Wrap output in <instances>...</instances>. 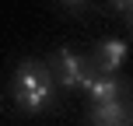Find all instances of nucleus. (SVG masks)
I'll list each match as a JSON object with an SVG mask.
<instances>
[{
    "label": "nucleus",
    "instance_id": "obj_1",
    "mask_svg": "<svg viewBox=\"0 0 133 126\" xmlns=\"http://www.w3.org/2000/svg\"><path fill=\"white\" fill-rule=\"evenodd\" d=\"M53 74L46 63L39 60H25L14 74V102H18L21 112H46L53 105Z\"/></svg>",
    "mask_w": 133,
    "mask_h": 126
},
{
    "label": "nucleus",
    "instance_id": "obj_2",
    "mask_svg": "<svg viewBox=\"0 0 133 126\" xmlns=\"http://www.w3.org/2000/svg\"><path fill=\"white\" fill-rule=\"evenodd\" d=\"M53 63H56V77H60V84L63 88H84V81H88V67L84 60H81L74 49H56L53 53Z\"/></svg>",
    "mask_w": 133,
    "mask_h": 126
},
{
    "label": "nucleus",
    "instance_id": "obj_3",
    "mask_svg": "<svg viewBox=\"0 0 133 126\" xmlns=\"http://www.w3.org/2000/svg\"><path fill=\"white\" fill-rule=\"evenodd\" d=\"M84 88H88V98L95 105H102V102H123V95H126V81L116 77V74H98V77L88 74Z\"/></svg>",
    "mask_w": 133,
    "mask_h": 126
},
{
    "label": "nucleus",
    "instance_id": "obj_4",
    "mask_svg": "<svg viewBox=\"0 0 133 126\" xmlns=\"http://www.w3.org/2000/svg\"><path fill=\"white\" fill-rule=\"evenodd\" d=\"M126 56H130L126 39H105V42H98V49H95L91 67H95L98 74H116L123 63H126Z\"/></svg>",
    "mask_w": 133,
    "mask_h": 126
},
{
    "label": "nucleus",
    "instance_id": "obj_5",
    "mask_svg": "<svg viewBox=\"0 0 133 126\" xmlns=\"http://www.w3.org/2000/svg\"><path fill=\"white\" fill-rule=\"evenodd\" d=\"M88 119L91 126H130V109L126 102H102V105H91Z\"/></svg>",
    "mask_w": 133,
    "mask_h": 126
},
{
    "label": "nucleus",
    "instance_id": "obj_6",
    "mask_svg": "<svg viewBox=\"0 0 133 126\" xmlns=\"http://www.w3.org/2000/svg\"><path fill=\"white\" fill-rule=\"evenodd\" d=\"M112 4V11H119V14H130L133 11V0H109Z\"/></svg>",
    "mask_w": 133,
    "mask_h": 126
},
{
    "label": "nucleus",
    "instance_id": "obj_7",
    "mask_svg": "<svg viewBox=\"0 0 133 126\" xmlns=\"http://www.w3.org/2000/svg\"><path fill=\"white\" fill-rule=\"evenodd\" d=\"M60 4H63V7H70V11H77V7H84L88 0H60Z\"/></svg>",
    "mask_w": 133,
    "mask_h": 126
},
{
    "label": "nucleus",
    "instance_id": "obj_8",
    "mask_svg": "<svg viewBox=\"0 0 133 126\" xmlns=\"http://www.w3.org/2000/svg\"><path fill=\"white\" fill-rule=\"evenodd\" d=\"M126 21H130V28H133V11H130V14H126Z\"/></svg>",
    "mask_w": 133,
    "mask_h": 126
},
{
    "label": "nucleus",
    "instance_id": "obj_9",
    "mask_svg": "<svg viewBox=\"0 0 133 126\" xmlns=\"http://www.w3.org/2000/svg\"><path fill=\"white\" fill-rule=\"evenodd\" d=\"M130 126H133V119H130Z\"/></svg>",
    "mask_w": 133,
    "mask_h": 126
}]
</instances>
